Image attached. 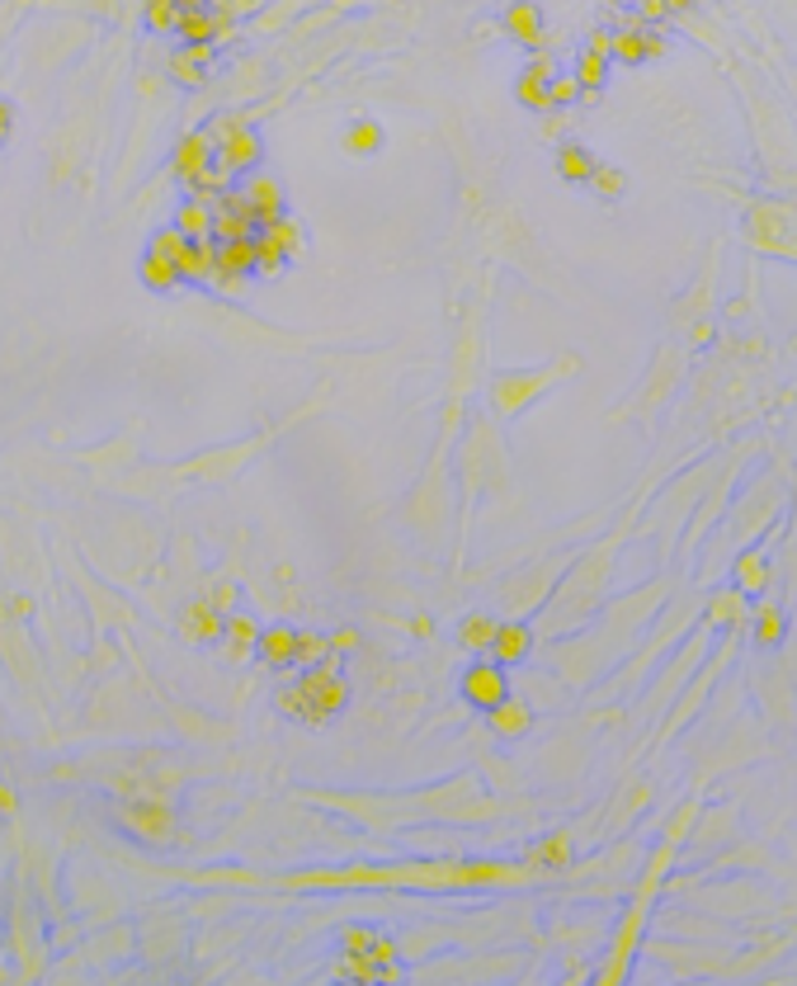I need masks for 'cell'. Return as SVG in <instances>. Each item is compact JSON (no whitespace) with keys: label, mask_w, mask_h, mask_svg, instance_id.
Returning a JSON list of instances; mask_svg holds the SVG:
<instances>
[{"label":"cell","mask_w":797,"mask_h":986,"mask_svg":"<svg viewBox=\"0 0 797 986\" xmlns=\"http://www.w3.org/2000/svg\"><path fill=\"white\" fill-rule=\"evenodd\" d=\"M581 373V359L575 354H557V359H548L543 368H510V373H495L491 378V411L501 421H514L520 411H529L543 392H552L557 383H567Z\"/></svg>","instance_id":"obj_5"},{"label":"cell","mask_w":797,"mask_h":986,"mask_svg":"<svg viewBox=\"0 0 797 986\" xmlns=\"http://www.w3.org/2000/svg\"><path fill=\"white\" fill-rule=\"evenodd\" d=\"M567 566H571V558H562V562L552 558V562H538V566L520 571V576L501 590V619H533L538 609L548 604V595L557 590Z\"/></svg>","instance_id":"obj_10"},{"label":"cell","mask_w":797,"mask_h":986,"mask_svg":"<svg viewBox=\"0 0 797 986\" xmlns=\"http://www.w3.org/2000/svg\"><path fill=\"white\" fill-rule=\"evenodd\" d=\"M179 274H185V284H213L217 279V241H194L189 255L179 260Z\"/></svg>","instance_id":"obj_31"},{"label":"cell","mask_w":797,"mask_h":986,"mask_svg":"<svg viewBox=\"0 0 797 986\" xmlns=\"http://www.w3.org/2000/svg\"><path fill=\"white\" fill-rule=\"evenodd\" d=\"M685 373H689V345H661V354H656V364H651V373H647V383L632 392L623 411H613V421L642 416V425H651V421L670 406L675 387L685 383Z\"/></svg>","instance_id":"obj_8"},{"label":"cell","mask_w":797,"mask_h":986,"mask_svg":"<svg viewBox=\"0 0 797 986\" xmlns=\"http://www.w3.org/2000/svg\"><path fill=\"white\" fill-rule=\"evenodd\" d=\"M166 71H170V81H179V86H204V81H208V67L198 62V57H194L185 43H179V48L170 52Z\"/></svg>","instance_id":"obj_37"},{"label":"cell","mask_w":797,"mask_h":986,"mask_svg":"<svg viewBox=\"0 0 797 986\" xmlns=\"http://www.w3.org/2000/svg\"><path fill=\"white\" fill-rule=\"evenodd\" d=\"M712 638H717V628L703 619L680 647H675V657L666 661L661 676H656V689H647V694H642V722H661L666 718V708L680 699V689L699 676V665L712 657Z\"/></svg>","instance_id":"obj_7"},{"label":"cell","mask_w":797,"mask_h":986,"mask_svg":"<svg viewBox=\"0 0 797 986\" xmlns=\"http://www.w3.org/2000/svg\"><path fill=\"white\" fill-rule=\"evenodd\" d=\"M457 689H463L468 708H476V713H491L495 703L514 694V680H510V665H501L495 657H476V661L463 670Z\"/></svg>","instance_id":"obj_12"},{"label":"cell","mask_w":797,"mask_h":986,"mask_svg":"<svg viewBox=\"0 0 797 986\" xmlns=\"http://www.w3.org/2000/svg\"><path fill=\"white\" fill-rule=\"evenodd\" d=\"M179 6H185V10H208L213 0H179Z\"/></svg>","instance_id":"obj_52"},{"label":"cell","mask_w":797,"mask_h":986,"mask_svg":"<svg viewBox=\"0 0 797 986\" xmlns=\"http://www.w3.org/2000/svg\"><path fill=\"white\" fill-rule=\"evenodd\" d=\"M538 642L543 638H538L533 619H501V633H495L486 657H495L501 665H529L538 657Z\"/></svg>","instance_id":"obj_17"},{"label":"cell","mask_w":797,"mask_h":986,"mask_svg":"<svg viewBox=\"0 0 797 986\" xmlns=\"http://www.w3.org/2000/svg\"><path fill=\"white\" fill-rule=\"evenodd\" d=\"M586 48H594V52H604V57H613V33H609V29H594V33L586 38Z\"/></svg>","instance_id":"obj_46"},{"label":"cell","mask_w":797,"mask_h":986,"mask_svg":"<svg viewBox=\"0 0 797 986\" xmlns=\"http://www.w3.org/2000/svg\"><path fill=\"white\" fill-rule=\"evenodd\" d=\"M179 14H185L179 0H142V19L151 33H179Z\"/></svg>","instance_id":"obj_39"},{"label":"cell","mask_w":797,"mask_h":986,"mask_svg":"<svg viewBox=\"0 0 797 986\" xmlns=\"http://www.w3.org/2000/svg\"><path fill=\"white\" fill-rule=\"evenodd\" d=\"M255 657H260L269 670H293V665H297V628H293V623H269V628H260Z\"/></svg>","instance_id":"obj_24"},{"label":"cell","mask_w":797,"mask_h":986,"mask_svg":"<svg viewBox=\"0 0 797 986\" xmlns=\"http://www.w3.org/2000/svg\"><path fill=\"white\" fill-rule=\"evenodd\" d=\"M377 147H383V128H377L373 118H354V124L345 128V151L350 156H373Z\"/></svg>","instance_id":"obj_38"},{"label":"cell","mask_w":797,"mask_h":986,"mask_svg":"<svg viewBox=\"0 0 797 986\" xmlns=\"http://www.w3.org/2000/svg\"><path fill=\"white\" fill-rule=\"evenodd\" d=\"M345 703H350V684L341 676V665H335V657L322 661V665H307L303 680L284 684L274 694L278 713L293 718V722H303V727H326Z\"/></svg>","instance_id":"obj_4"},{"label":"cell","mask_w":797,"mask_h":986,"mask_svg":"<svg viewBox=\"0 0 797 986\" xmlns=\"http://www.w3.org/2000/svg\"><path fill=\"white\" fill-rule=\"evenodd\" d=\"M189 246H194L189 236H185V231H179V227L170 223V227H161V231L151 236V246H147V250L166 255V260H175V265H179V260H185V255H189ZM179 279H185V274H179Z\"/></svg>","instance_id":"obj_41"},{"label":"cell","mask_w":797,"mask_h":986,"mask_svg":"<svg viewBox=\"0 0 797 986\" xmlns=\"http://www.w3.org/2000/svg\"><path fill=\"white\" fill-rule=\"evenodd\" d=\"M213 156H217V142L208 137V128H198V132H185V137H179V142H175V156H170V175H175V180L189 189V185L198 180V175H204V170L213 166Z\"/></svg>","instance_id":"obj_18"},{"label":"cell","mask_w":797,"mask_h":986,"mask_svg":"<svg viewBox=\"0 0 797 986\" xmlns=\"http://www.w3.org/2000/svg\"><path fill=\"white\" fill-rule=\"evenodd\" d=\"M750 595H741L736 585H722V590H708L703 600V619L717 628V633H731V628H750Z\"/></svg>","instance_id":"obj_21"},{"label":"cell","mask_w":797,"mask_h":986,"mask_svg":"<svg viewBox=\"0 0 797 986\" xmlns=\"http://www.w3.org/2000/svg\"><path fill=\"white\" fill-rule=\"evenodd\" d=\"M693 821H699V798H689V802L680 807V812L670 817V826H666L661 845H656L651 864L642 869V883H637V897H632V906H628V916H623V925H619V935H613V949H609V963L600 968V982H623V977H628L632 954H637V944H642V930H647L651 901H656V893H661L666 869L675 864V855H680V845H685V836L693 831Z\"/></svg>","instance_id":"obj_3"},{"label":"cell","mask_w":797,"mask_h":986,"mask_svg":"<svg viewBox=\"0 0 797 986\" xmlns=\"http://www.w3.org/2000/svg\"><path fill=\"white\" fill-rule=\"evenodd\" d=\"M594 166H600V161H594L586 147H562V151H557V175H562V180H571V185H590Z\"/></svg>","instance_id":"obj_34"},{"label":"cell","mask_w":797,"mask_h":986,"mask_svg":"<svg viewBox=\"0 0 797 986\" xmlns=\"http://www.w3.org/2000/svg\"><path fill=\"white\" fill-rule=\"evenodd\" d=\"M260 231L269 236V241H278V246L288 250V260H303V255H307V236H303V223H293L288 213H284V218H278V223L260 227Z\"/></svg>","instance_id":"obj_36"},{"label":"cell","mask_w":797,"mask_h":986,"mask_svg":"<svg viewBox=\"0 0 797 986\" xmlns=\"http://www.w3.org/2000/svg\"><path fill=\"white\" fill-rule=\"evenodd\" d=\"M242 194H246V204H250V213H255V223H260V227L284 218V185H278L274 175H246Z\"/></svg>","instance_id":"obj_23"},{"label":"cell","mask_w":797,"mask_h":986,"mask_svg":"<svg viewBox=\"0 0 797 986\" xmlns=\"http://www.w3.org/2000/svg\"><path fill=\"white\" fill-rule=\"evenodd\" d=\"M223 628H227V614L213 600H194V604L179 609V638L194 642V647L223 642Z\"/></svg>","instance_id":"obj_20"},{"label":"cell","mask_w":797,"mask_h":986,"mask_svg":"<svg viewBox=\"0 0 797 986\" xmlns=\"http://www.w3.org/2000/svg\"><path fill=\"white\" fill-rule=\"evenodd\" d=\"M179 43H217V14H213V6L179 14Z\"/></svg>","instance_id":"obj_33"},{"label":"cell","mask_w":797,"mask_h":986,"mask_svg":"<svg viewBox=\"0 0 797 986\" xmlns=\"http://www.w3.org/2000/svg\"><path fill=\"white\" fill-rule=\"evenodd\" d=\"M486 727H491L495 741H520V737H529V727H533V703L524 694H510V699H501L486 713Z\"/></svg>","instance_id":"obj_22"},{"label":"cell","mask_w":797,"mask_h":986,"mask_svg":"<svg viewBox=\"0 0 797 986\" xmlns=\"http://www.w3.org/2000/svg\"><path fill=\"white\" fill-rule=\"evenodd\" d=\"M137 274H142V284H147L151 293H170V288L185 284V279H179V265H175V260H166V255H156V250H147V255H142V265H137Z\"/></svg>","instance_id":"obj_32"},{"label":"cell","mask_w":797,"mask_h":986,"mask_svg":"<svg viewBox=\"0 0 797 986\" xmlns=\"http://www.w3.org/2000/svg\"><path fill=\"white\" fill-rule=\"evenodd\" d=\"M242 128H250V118H246V114H217V118H213V124H208V137H213V142H217V147H223V142H227V137H236V132H242Z\"/></svg>","instance_id":"obj_44"},{"label":"cell","mask_w":797,"mask_h":986,"mask_svg":"<svg viewBox=\"0 0 797 986\" xmlns=\"http://www.w3.org/2000/svg\"><path fill=\"white\" fill-rule=\"evenodd\" d=\"M284 269H288V250L269 241L265 231H255V274H260V279H278Z\"/></svg>","instance_id":"obj_35"},{"label":"cell","mask_w":797,"mask_h":986,"mask_svg":"<svg viewBox=\"0 0 797 986\" xmlns=\"http://www.w3.org/2000/svg\"><path fill=\"white\" fill-rule=\"evenodd\" d=\"M590 189L600 194L604 204H619V199H623V189H628V180H623V170H613V166H594Z\"/></svg>","instance_id":"obj_43"},{"label":"cell","mask_w":797,"mask_h":986,"mask_svg":"<svg viewBox=\"0 0 797 986\" xmlns=\"http://www.w3.org/2000/svg\"><path fill=\"white\" fill-rule=\"evenodd\" d=\"M774 543H779V529H769L765 539L746 543L731 558V585L741 590V595L760 600V595H769V590H774Z\"/></svg>","instance_id":"obj_11"},{"label":"cell","mask_w":797,"mask_h":986,"mask_svg":"<svg viewBox=\"0 0 797 986\" xmlns=\"http://www.w3.org/2000/svg\"><path fill=\"white\" fill-rule=\"evenodd\" d=\"M255 642H260V623H255L246 609H232L227 614V628H223V657L236 665V661H250L255 657Z\"/></svg>","instance_id":"obj_25"},{"label":"cell","mask_w":797,"mask_h":986,"mask_svg":"<svg viewBox=\"0 0 797 986\" xmlns=\"http://www.w3.org/2000/svg\"><path fill=\"white\" fill-rule=\"evenodd\" d=\"M514 684H520L514 694H524V699L533 703V713H538V708H557V703H562V689H557V684H562V676H557V670H548V665H543V670H524V676L514 680Z\"/></svg>","instance_id":"obj_28"},{"label":"cell","mask_w":797,"mask_h":986,"mask_svg":"<svg viewBox=\"0 0 797 986\" xmlns=\"http://www.w3.org/2000/svg\"><path fill=\"white\" fill-rule=\"evenodd\" d=\"M505 33L520 38L524 48H543V14H538V6H529V0L505 6Z\"/></svg>","instance_id":"obj_29"},{"label":"cell","mask_w":797,"mask_h":986,"mask_svg":"<svg viewBox=\"0 0 797 986\" xmlns=\"http://www.w3.org/2000/svg\"><path fill=\"white\" fill-rule=\"evenodd\" d=\"M10 118H14V114H10V105L0 100V147H6V137H10Z\"/></svg>","instance_id":"obj_49"},{"label":"cell","mask_w":797,"mask_h":986,"mask_svg":"<svg viewBox=\"0 0 797 986\" xmlns=\"http://www.w3.org/2000/svg\"><path fill=\"white\" fill-rule=\"evenodd\" d=\"M118 821H124L128 831H132L137 840H147V845H170L175 831H179V821H175V812H170V802H156V798L124 802V807H118Z\"/></svg>","instance_id":"obj_13"},{"label":"cell","mask_w":797,"mask_h":986,"mask_svg":"<svg viewBox=\"0 0 797 986\" xmlns=\"http://www.w3.org/2000/svg\"><path fill=\"white\" fill-rule=\"evenodd\" d=\"M741 633H746V628H731V633H727L722 642H717V652H712V657L699 665V676H693V680L680 689V699H675V703L666 708V718H661V727H656V737H651L656 746L675 741V737H680L685 727H689V722H693V718H699L703 708H708V699H712V684L722 680V670L731 665V657H736V642H741Z\"/></svg>","instance_id":"obj_6"},{"label":"cell","mask_w":797,"mask_h":986,"mask_svg":"<svg viewBox=\"0 0 797 986\" xmlns=\"http://www.w3.org/2000/svg\"><path fill=\"white\" fill-rule=\"evenodd\" d=\"M788 619H793V609L784 604L779 590H769V595L755 600V609H750V638H755V647H760V652H774V647H784V638H788Z\"/></svg>","instance_id":"obj_15"},{"label":"cell","mask_w":797,"mask_h":986,"mask_svg":"<svg viewBox=\"0 0 797 986\" xmlns=\"http://www.w3.org/2000/svg\"><path fill=\"white\" fill-rule=\"evenodd\" d=\"M0 812H14V793H10V788H0Z\"/></svg>","instance_id":"obj_51"},{"label":"cell","mask_w":797,"mask_h":986,"mask_svg":"<svg viewBox=\"0 0 797 986\" xmlns=\"http://www.w3.org/2000/svg\"><path fill=\"white\" fill-rule=\"evenodd\" d=\"M717 269H722V246H712V255H708V265H703V274H699V284H693L680 303H675V312H670V326L675 331H693L699 322H712L708 312H712V288H717Z\"/></svg>","instance_id":"obj_14"},{"label":"cell","mask_w":797,"mask_h":986,"mask_svg":"<svg viewBox=\"0 0 797 986\" xmlns=\"http://www.w3.org/2000/svg\"><path fill=\"white\" fill-rule=\"evenodd\" d=\"M699 0H666V10H675V14H685V10H693Z\"/></svg>","instance_id":"obj_50"},{"label":"cell","mask_w":797,"mask_h":986,"mask_svg":"<svg viewBox=\"0 0 797 986\" xmlns=\"http://www.w3.org/2000/svg\"><path fill=\"white\" fill-rule=\"evenodd\" d=\"M746 241L765 255H779V260H797V208L793 204H755L746 218Z\"/></svg>","instance_id":"obj_9"},{"label":"cell","mask_w":797,"mask_h":986,"mask_svg":"<svg viewBox=\"0 0 797 986\" xmlns=\"http://www.w3.org/2000/svg\"><path fill=\"white\" fill-rule=\"evenodd\" d=\"M331 647H335V652H354L358 633H354V628H345V633H331Z\"/></svg>","instance_id":"obj_48"},{"label":"cell","mask_w":797,"mask_h":986,"mask_svg":"<svg viewBox=\"0 0 797 986\" xmlns=\"http://www.w3.org/2000/svg\"><path fill=\"white\" fill-rule=\"evenodd\" d=\"M552 81H557V62H552L548 52H538L533 62L520 71V81H514V95H520L524 109L552 114Z\"/></svg>","instance_id":"obj_19"},{"label":"cell","mask_w":797,"mask_h":986,"mask_svg":"<svg viewBox=\"0 0 797 986\" xmlns=\"http://www.w3.org/2000/svg\"><path fill=\"white\" fill-rule=\"evenodd\" d=\"M666 52V38L656 33V29H647V19H628V24L613 33V62L619 67H642V62H651V57H661Z\"/></svg>","instance_id":"obj_16"},{"label":"cell","mask_w":797,"mask_h":986,"mask_svg":"<svg viewBox=\"0 0 797 986\" xmlns=\"http://www.w3.org/2000/svg\"><path fill=\"white\" fill-rule=\"evenodd\" d=\"M213 604L223 609V614H232V609H236V585H217V590H213Z\"/></svg>","instance_id":"obj_47"},{"label":"cell","mask_w":797,"mask_h":986,"mask_svg":"<svg viewBox=\"0 0 797 986\" xmlns=\"http://www.w3.org/2000/svg\"><path fill=\"white\" fill-rule=\"evenodd\" d=\"M495 633H501V614H495V609H472V614L457 623V647L472 657H486Z\"/></svg>","instance_id":"obj_26"},{"label":"cell","mask_w":797,"mask_h":986,"mask_svg":"<svg viewBox=\"0 0 797 986\" xmlns=\"http://www.w3.org/2000/svg\"><path fill=\"white\" fill-rule=\"evenodd\" d=\"M543 878L538 869L520 864H491V859H421V864H358V869H322L297 874L284 887H415V893H468V887H524Z\"/></svg>","instance_id":"obj_1"},{"label":"cell","mask_w":797,"mask_h":986,"mask_svg":"<svg viewBox=\"0 0 797 986\" xmlns=\"http://www.w3.org/2000/svg\"><path fill=\"white\" fill-rule=\"evenodd\" d=\"M260 156H265V142H260L255 128H242L236 137H227V142L217 147V161H223L232 175H250L255 166H260Z\"/></svg>","instance_id":"obj_27"},{"label":"cell","mask_w":797,"mask_h":986,"mask_svg":"<svg viewBox=\"0 0 797 986\" xmlns=\"http://www.w3.org/2000/svg\"><path fill=\"white\" fill-rule=\"evenodd\" d=\"M581 95H586V86L575 81V71H571V76H557V81H552V109H567V105L581 100Z\"/></svg>","instance_id":"obj_45"},{"label":"cell","mask_w":797,"mask_h":986,"mask_svg":"<svg viewBox=\"0 0 797 986\" xmlns=\"http://www.w3.org/2000/svg\"><path fill=\"white\" fill-rule=\"evenodd\" d=\"M609 62H613V57L594 52V48H581V57H575V81H581L586 90H600L609 81Z\"/></svg>","instance_id":"obj_40"},{"label":"cell","mask_w":797,"mask_h":986,"mask_svg":"<svg viewBox=\"0 0 797 986\" xmlns=\"http://www.w3.org/2000/svg\"><path fill=\"white\" fill-rule=\"evenodd\" d=\"M175 227L185 231L189 241H217V236H213V204L194 199V194H189V199L175 208Z\"/></svg>","instance_id":"obj_30"},{"label":"cell","mask_w":797,"mask_h":986,"mask_svg":"<svg viewBox=\"0 0 797 986\" xmlns=\"http://www.w3.org/2000/svg\"><path fill=\"white\" fill-rule=\"evenodd\" d=\"M331 657H335V647H331L326 633H297V670L322 665V661H331Z\"/></svg>","instance_id":"obj_42"},{"label":"cell","mask_w":797,"mask_h":986,"mask_svg":"<svg viewBox=\"0 0 797 986\" xmlns=\"http://www.w3.org/2000/svg\"><path fill=\"white\" fill-rule=\"evenodd\" d=\"M632 520H637V510H628L623 524L613 529V534H604L594 548H586L581 558H571V566L562 571V581H557L548 604L533 614V628H538V638H543V642L575 633V628H586L604 609L613 566H619V552H623V539L632 534Z\"/></svg>","instance_id":"obj_2"}]
</instances>
